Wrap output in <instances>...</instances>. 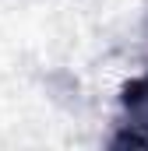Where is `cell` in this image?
<instances>
[{"label":"cell","instance_id":"6da1fadb","mask_svg":"<svg viewBox=\"0 0 148 151\" xmlns=\"http://www.w3.org/2000/svg\"><path fill=\"white\" fill-rule=\"evenodd\" d=\"M120 102H123L127 113H141V109H148V70H145L141 77H134V81L123 84Z\"/></svg>","mask_w":148,"mask_h":151},{"label":"cell","instance_id":"7a4b0ae2","mask_svg":"<svg viewBox=\"0 0 148 151\" xmlns=\"http://www.w3.org/2000/svg\"><path fill=\"white\" fill-rule=\"evenodd\" d=\"M148 148V130H141V123H134V127H127L123 134H116L113 137V148Z\"/></svg>","mask_w":148,"mask_h":151}]
</instances>
